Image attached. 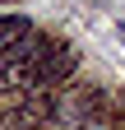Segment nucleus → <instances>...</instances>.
Instances as JSON below:
<instances>
[{"label": "nucleus", "instance_id": "f257e3e1", "mask_svg": "<svg viewBox=\"0 0 125 130\" xmlns=\"http://www.w3.org/2000/svg\"><path fill=\"white\" fill-rule=\"evenodd\" d=\"M46 56H51V42L28 32L19 46H9L0 56V93H19V88H37L46 84Z\"/></svg>", "mask_w": 125, "mask_h": 130}, {"label": "nucleus", "instance_id": "f03ea898", "mask_svg": "<svg viewBox=\"0 0 125 130\" xmlns=\"http://www.w3.org/2000/svg\"><path fill=\"white\" fill-rule=\"evenodd\" d=\"M28 32H33V23H28L23 14H5V19H0V56H5L9 46H19Z\"/></svg>", "mask_w": 125, "mask_h": 130}, {"label": "nucleus", "instance_id": "7ed1b4c3", "mask_svg": "<svg viewBox=\"0 0 125 130\" xmlns=\"http://www.w3.org/2000/svg\"><path fill=\"white\" fill-rule=\"evenodd\" d=\"M79 130H97V125H79Z\"/></svg>", "mask_w": 125, "mask_h": 130}]
</instances>
